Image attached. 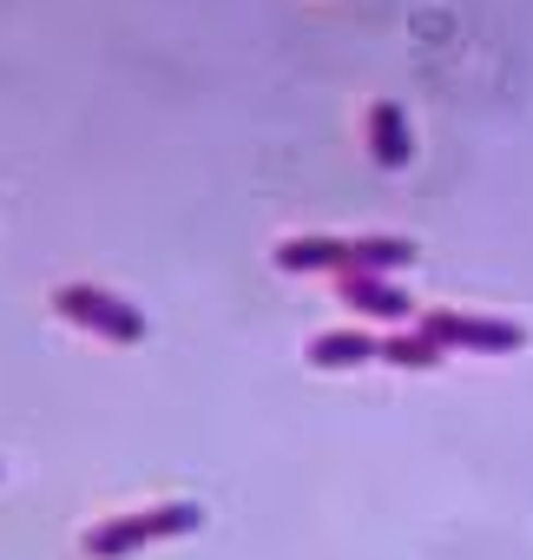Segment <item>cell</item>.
<instances>
[{"label":"cell","instance_id":"obj_2","mask_svg":"<svg viewBox=\"0 0 533 560\" xmlns=\"http://www.w3.org/2000/svg\"><path fill=\"white\" fill-rule=\"evenodd\" d=\"M54 317H67L73 330H86L99 343H145V330H152L139 304H126V298H112L99 284H60L54 291Z\"/></svg>","mask_w":533,"mask_h":560},{"label":"cell","instance_id":"obj_5","mask_svg":"<svg viewBox=\"0 0 533 560\" xmlns=\"http://www.w3.org/2000/svg\"><path fill=\"white\" fill-rule=\"evenodd\" d=\"M336 298H343V311H356V317H415L408 291L389 284V277H376V270H336Z\"/></svg>","mask_w":533,"mask_h":560},{"label":"cell","instance_id":"obj_7","mask_svg":"<svg viewBox=\"0 0 533 560\" xmlns=\"http://www.w3.org/2000/svg\"><path fill=\"white\" fill-rule=\"evenodd\" d=\"M402 264H415V237H395V231L350 237V250H343V270H376V277H389V270H402Z\"/></svg>","mask_w":533,"mask_h":560},{"label":"cell","instance_id":"obj_4","mask_svg":"<svg viewBox=\"0 0 533 560\" xmlns=\"http://www.w3.org/2000/svg\"><path fill=\"white\" fill-rule=\"evenodd\" d=\"M363 145H369V159H376L382 172L415 165V126H408V113H402L395 100H376V106L363 113Z\"/></svg>","mask_w":533,"mask_h":560},{"label":"cell","instance_id":"obj_9","mask_svg":"<svg viewBox=\"0 0 533 560\" xmlns=\"http://www.w3.org/2000/svg\"><path fill=\"white\" fill-rule=\"evenodd\" d=\"M441 357H448V350H441V343H435L422 324L382 343V363H395V370H441Z\"/></svg>","mask_w":533,"mask_h":560},{"label":"cell","instance_id":"obj_6","mask_svg":"<svg viewBox=\"0 0 533 560\" xmlns=\"http://www.w3.org/2000/svg\"><path fill=\"white\" fill-rule=\"evenodd\" d=\"M310 370H363V363H376L382 357V337H369V330H323V337H310Z\"/></svg>","mask_w":533,"mask_h":560},{"label":"cell","instance_id":"obj_3","mask_svg":"<svg viewBox=\"0 0 533 560\" xmlns=\"http://www.w3.org/2000/svg\"><path fill=\"white\" fill-rule=\"evenodd\" d=\"M441 350H481V357H507V350H520L526 343V330L513 324V317H481V311H428V317H415Z\"/></svg>","mask_w":533,"mask_h":560},{"label":"cell","instance_id":"obj_1","mask_svg":"<svg viewBox=\"0 0 533 560\" xmlns=\"http://www.w3.org/2000/svg\"><path fill=\"white\" fill-rule=\"evenodd\" d=\"M204 527V508L198 501H158V508H139V514H112V521H93L80 534V553L86 560H126L152 540H178V534H198Z\"/></svg>","mask_w":533,"mask_h":560},{"label":"cell","instance_id":"obj_8","mask_svg":"<svg viewBox=\"0 0 533 560\" xmlns=\"http://www.w3.org/2000/svg\"><path fill=\"white\" fill-rule=\"evenodd\" d=\"M343 250H350V237H330V231H317V237H284L277 250H271V264L277 270H343Z\"/></svg>","mask_w":533,"mask_h":560}]
</instances>
